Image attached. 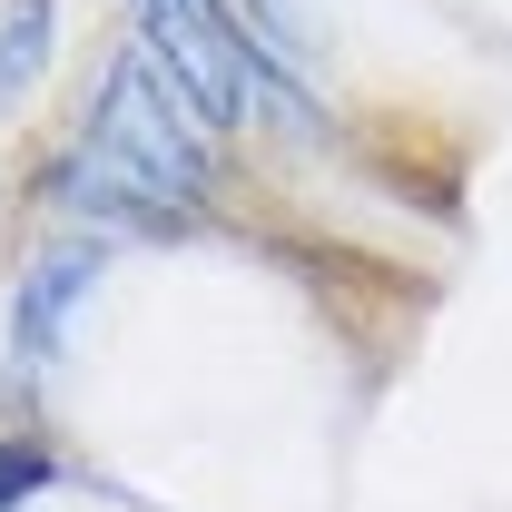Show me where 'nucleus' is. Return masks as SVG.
<instances>
[{
	"label": "nucleus",
	"mask_w": 512,
	"mask_h": 512,
	"mask_svg": "<svg viewBox=\"0 0 512 512\" xmlns=\"http://www.w3.org/2000/svg\"><path fill=\"white\" fill-rule=\"evenodd\" d=\"M89 276H99V247H50L30 276H20V345H30V355H50V345H60L69 306L89 296Z\"/></svg>",
	"instance_id": "nucleus-3"
},
{
	"label": "nucleus",
	"mask_w": 512,
	"mask_h": 512,
	"mask_svg": "<svg viewBox=\"0 0 512 512\" xmlns=\"http://www.w3.org/2000/svg\"><path fill=\"white\" fill-rule=\"evenodd\" d=\"M60 197H69V207H89V217H119V227H178V217H188V207H168L158 188H138L128 168H109L99 148L60 168Z\"/></svg>",
	"instance_id": "nucleus-4"
},
{
	"label": "nucleus",
	"mask_w": 512,
	"mask_h": 512,
	"mask_svg": "<svg viewBox=\"0 0 512 512\" xmlns=\"http://www.w3.org/2000/svg\"><path fill=\"white\" fill-rule=\"evenodd\" d=\"M50 60V0H0V99L30 89Z\"/></svg>",
	"instance_id": "nucleus-5"
},
{
	"label": "nucleus",
	"mask_w": 512,
	"mask_h": 512,
	"mask_svg": "<svg viewBox=\"0 0 512 512\" xmlns=\"http://www.w3.org/2000/svg\"><path fill=\"white\" fill-rule=\"evenodd\" d=\"M89 148L109 168H128L138 188H158L168 207H188L207 188V128L178 109V89H168V69L148 60V40L119 50L109 89H99V119H89Z\"/></svg>",
	"instance_id": "nucleus-1"
},
{
	"label": "nucleus",
	"mask_w": 512,
	"mask_h": 512,
	"mask_svg": "<svg viewBox=\"0 0 512 512\" xmlns=\"http://www.w3.org/2000/svg\"><path fill=\"white\" fill-rule=\"evenodd\" d=\"M40 483H50V463H40V453H30V444H0V512L20 503V493H40Z\"/></svg>",
	"instance_id": "nucleus-6"
},
{
	"label": "nucleus",
	"mask_w": 512,
	"mask_h": 512,
	"mask_svg": "<svg viewBox=\"0 0 512 512\" xmlns=\"http://www.w3.org/2000/svg\"><path fill=\"white\" fill-rule=\"evenodd\" d=\"M128 10H138L148 60L168 69L178 109H188L207 138H217V128H237L247 109H266V99H276V79L247 60V40L227 30V10H217V0H128Z\"/></svg>",
	"instance_id": "nucleus-2"
}]
</instances>
